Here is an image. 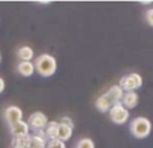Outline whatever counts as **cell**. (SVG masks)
<instances>
[{"mask_svg":"<svg viewBox=\"0 0 153 148\" xmlns=\"http://www.w3.org/2000/svg\"><path fill=\"white\" fill-rule=\"evenodd\" d=\"M4 89H5V81H4V78L0 77V94L4 92Z\"/></svg>","mask_w":153,"mask_h":148,"instance_id":"44dd1931","label":"cell"},{"mask_svg":"<svg viewBox=\"0 0 153 148\" xmlns=\"http://www.w3.org/2000/svg\"><path fill=\"white\" fill-rule=\"evenodd\" d=\"M11 148H24V147H11Z\"/></svg>","mask_w":153,"mask_h":148,"instance_id":"cb8c5ba5","label":"cell"},{"mask_svg":"<svg viewBox=\"0 0 153 148\" xmlns=\"http://www.w3.org/2000/svg\"><path fill=\"white\" fill-rule=\"evenodd\" d=\"M58 127H59V121H48L47 127L45 128V135H46L47 141L48 140H53V139H56Z\"/></svg>","mask_w":153,"mask_h":148,"instance_id":"5bb4252c","label":"cell"},{"mask_svg":"<svg viewBox=\"0 0 153 148\" xmlns=\"http://www.w3.org/2000/svg\"><path fill=\"white\" fill-rule=\"evenodd\" d=\"M3 119L8 124V127L13 125L23 120V111L18 105H8L3 111Z\"/></svg>","mask_w":153,"mask_h":148,"instance_id":"8992f818","label":"cell"},{"mask_svg":"<svg viewBox=\"0 0 153 148\" xmlns=\"http://www.w3.org/2000/svg\"><path fill=\"white\" fill-rule=\"evenodd\" d=\"M152 121L145 116H137L130 121L129 131L132 133L133 138L136 139H146L151 136L152 133Z\"/></svg>","mask_w":153,"mask_h":148,"instance_id":"7a4b0ae2","label":"cell"},{"mask_svg":"<svg viewBox=\"0 0 153 148\" xmlns=\"http://www.w3.org/2000/svg\"><path fill=\"white\" fill-rule=\"evenodd\" d=\"M46 147H47V140L45 138H42V136L32 133L31 140H30V144L27 148H46Z\"/></svg>","mask_w":153,"mask_h":148,"instance_id":"9a60e30c","label":"cell"},{"mask_svg":"<svg viewBox=\"0 0 153 148\" xmlns=\"http://www.w3.org/2000/svg\"><path fill=\"white\" fill-rule=\"evenodd\" d=\"M138 101H140V96H138L137 92H125L121 104L128 111H130V109L136 108L138 105Z\"/></svg>","mask_w":153,"mask_h":148,"instance_id":"ba28073f","label":"cell"},{"mask_svg":"<svg viewBox=\"0 0 153 148\" xmlns=\"http://www.w3.org/2000/svg\"><path fill=\"white\" fill-rule=\"evenodd\" d=\"M94 106L97 108V111H100L101 113H106V112L110 111V108L113 106V102L109 98V96L106 94V92L103 94H101L100 97L95 98L94 101Z\"/></svg>","mask_w":153,"mask_h":148,"instance_id":"52a82bcc","label":"cell"},{"mask_svg":"<svg viewBox=\"0 0 153 148\" xmlns=\"http://www.w3.org/2000/svg\"><path fill=\"white\" fill-rule=\"evenodd\" d=\"M73 131H74V129H73V128H70L69 125L59 123L56 139H59V140H62V141H65V143H66L67 140H70V139L73 138Z\"/></svg>","mask_w":153,"mask_h":148,"instance_id":"4fadbf2b","label":"cell"},{"mask_svg":"<svg viewBox=\"0 0 153 148\" xmlns=\"http://www.w3.org/2000/svg\"><path fill=\"white\" fill-rule=\"evenodd\" d=\"M59 123H62V124H66V125H69L70 128H73V129H74V121H73V119H71V117H69V116H63V117H61V120H59Z\"/></svg>","mask_w":153,"mask_h":148,"instance_id":"ffe728a7","label":"cell"},{"mask_svg":"<svg viewBox=\"0 0 153 148\" xmlns=\"http://www.w3.org/2000/svg\"><path fill=\"white\" fill-rule=\"evenodd\" d=\"M144 81L143 77L138 73H129L126 75H124L120 79V87H121L124 92H136L137 89H140L143 86Z\"/></svg>","mask_w":153,"mask_h":148,"instance_id":"3957f363","label":"cell"},{"mask_svg":"<svg viewBox=\"0 0 153 148\" xmlns=\"http://www.w3.org/2000/svg\"><path fill=\"white\" fill-rule=\"evenodd\" d=\"M27 124L30 127V131H34V132H38V131H43L48 124V119L43 112H34L28 116L27 119Z\"/></svg>","mask_w":153,"mask_h":148,"instance_id":"5b68a950","label":"cell"},{"mask_svg":"<svg viewBox=\"0 0 153 148\" xmlns=\"http://www.w3.org/2000/svg\"><path fill=\"white\" fill-rule=\"evenodd\" d=\"M145 22H146V24L148 26H151L153 27V8H149V10H146L145 11Z\"/></svg>","mask_w":153,"mask_h":148,"instance_id":"d6986e66","label":"cell"},{"mask_svg":"<svg viewBox=\"0 0 153 148\" xmlns=\"http://www.w3.org/2000/svg\"><path fill=\"white\" fill-rule=\"evenodd\" d=\"M36 3H39V4H50L53 1H36Z\"/></svg>","mask_w":153,"mask_h":148,"instance_id":"603a6c76","label":"cell"},{"mask_svg":"<svg viewBox=\"0 0 153 148\" xmlns=\"http://www.w3.org/2000/svg\"><path fill=\"white\" fill-rule=\"evenodd\" d=\"M74 148H95V143L91 138H81L75 143Z\"/></svg>","mask_w":153,"mask_h":148,"instance_id":"e0dca14e","label":"cell"},{"mask_svg":"<svg viewBox=\"0 0 153 148\" xmlns=\"http://www.w3.org/2000/svg\"><path fill=\"white\" fill-rule=\"evenodd\" d=\"M108 113H109V119H110V121L116 125L126 124V123L129 121V117H130V112L128 111L122 104L113 105Z\"/></svg>","mask_w":153,"mask_h":148,"instance_id":"277c9868","label":"cell"},{"mask_svg":"<svg viewBox=\"0 0 153 148\" xmlns=\"http://www.w3.org/2000/svg\"><path fill=\"white\" fill-rule=\"evenodd\" d=\"M34 66H35V72L39 74L40 77L48 78V77H53L56 73L58 62H56L55 57H53L51 54L45 53L35 58Z\"/></svg>","mask_w":153,"mask_h":148,"instance_id":"6da1fadb","label":"cell"},{"mask_svg":"<svg viewBox=\"0 0 153 148\" xmlns=\"http://www.w3.org/2000/svg\"><path fill=\"white\" fill-rule=\"evenodd\" d=\"M10 133L12 138H18V136H24L30 133V127L27 121H19L13 125H10Z\"/></svg>","mask_w":153,"mask_h":148,"instance_id":"9c48e42d","label":"cell"},{"mask_svg":"<svg viewBox=\"0 0 153 148\" xmlns=\"http://www.w3.org/2000/svg\"><path fill=\"white\" fill-rule=\"evenodd\" d=\"M0 64H1V53H0Z\"/></svg>","mask_w":153,"mask_h":148,"instance_id":"d4e9b609","label":"cell"},{"mask_svg":"<svg viewBox=\"0 0 153 148\" xmlns=\"http://www.w3.org/2000/svg\"><path fill=\"white\" fill-rule=\"evenodd\" d=\"M124 90L120 87V85H113L110 86L108 90H106V94L109 96V98L111 100L113 105H117V104H121L122 97H124Z\"/></svg>","mask_w":153,"mask_h":148,"instance_id":"8fae6325","label":"cell"},{"mask_svg":"<svg viewBox=\"0 0 153 148\" xmlns=\"http://www.w3.org/2000/svg\"><path fill=\"white\" fill-rule=\"evenodd\" d=\"M46 148H66V143L59 139H53V140L47 141V147Z\"/></svg>","mask_w":153,"mask_h":148,"instance_id":"ac0fdd59","label":"cell"},{"mask_svg":"<svg viewBox=\"0 0 153 148\" xmlns=\"http://www.w3.org/2000/svg\"><path fill=\"white\" fill-rule=\"evenodd\" d=\"M30 140H31V133L24 136H18V138H12L11 140V147H24L27 148L30 144Z\"/></svg>","mask_w":153,"mask_h":148,"instance_id":"2e32d148","label":"cell"},{"mask_svg":"<svg viewBox=\"0 0 153 148\" xmlns=\"http://www.w3.org/2000/svg\"><path fill=\"white\" fill-rule=\"evenodd\" d=\"M16 57L19 61H24V62H32L35 54H34V49L31 46H22L16 50Z\"/></svg>","mask_w":153,"mask_h":148,"instance_id":"7c38bea8","label":"cell"},{"mask_svg":"<svg viewBox=\"0 0 153 148\" xmlns=\"http://www.w3.org/2000/svg\"><path fill=\"white\" fill-rule=\"evenodd\" d=\"M151 3H153V1H151V0H145V1H140V4L146 5V4H151Z\"/></svg>","mask_w":153,"mask_h":148,"instance_id":"7402d4cb","label":"cell"},{"mask_svg":"<svg viewBox=\"0 0 153 148\" xmlns=\"http://www.w3.org/2000/svg\"><path fill=\"white\" fill-rule=\"evenodd\" d=\"M16 72H18L19 75L22 77H31L35 72V66L34 62H24V61H19L18 65H16Z\"/></svg>","mask_w":153,"mask_h":148,"instance_id":"30bf717a","label":"cell"}]
</instances>
